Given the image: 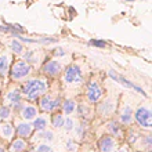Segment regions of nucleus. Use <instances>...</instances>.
<instances>
[{"label":"nucleus","mask_w":152,"mask_h":152,"mask_svg":"<svg viewBox=\"0 0 152 152\" xmlns=\"http://www.w3.org/2000/svg\"><path fill=\"white\" fill-rule=\"evenodd\" d=\"M22 58H24L25 62H28V64L32 65L33 62H35V53L33 51H26L24 56H22Z\"/></svg>","instance_id":"nucleus-33"},{"label":"nucleus","mask_w":152,"mask_h":152,"mask_svg":"<svg viewBox=\"0 0 152 152\" xmlns=\"http://www.w3.org/2000/svg\"><path fill=\"white\" fill-rule=\"evenodd\" d=\"M37 111H39V109H37L35 105L25 104L24 108L21 109L18 113L21 115L22 120H25V122H31V120H33V119H35V118L37 116Z\"/></svg>","instance_id":"nucleus-17"},{"label":"nucleus","mask_w":152,"mask_h":152,"mask_svg":"<svg viewBox=\"0 0 152 152\" xmlns=\"http://www.w3.org/2000/svg\"><path fill=\"white\" fill-rule=\"evenodd\" d=\"M62 79H64V82L66 84H79L83 82L84 77H83V72H82L79 65L72 64L64 71Z\"/></svg>","instance_id":"nucleus-6"},{"label":"nucleus","mask_w":152,"mask_h":152,"mask_svg":"<svg viewBox=\"0 0 152 152\" xmlns=\"http://www.w3.org/2000/svg\"><path fill=\"white\" fill-rule=\"evenodd\" d=\"M104 97V88L97 80H90L86 87V98L90 104H97L100 102Z\"/></svg>","instance_id":"nucleus-5"},{"label":"nucleus","mask_w":152,"mask_h":152,"mask_svg":"<svg viewBox=\"0 0 152 152\" xmlns=\"http://www.w3.org/2000/svg\"><path fill=\"white\" fill-rule=\"evenodd\" d=\"M73 127H75V120L72 118H66L64 120V124H62L61 129H64L65 133H71V132H73Z\"/></svg>","instance_id":"nucleus-29"},{"label":"nucleus","mask_w":152,"mask_h":152,"mask_svg":"<svg viewBox=\"0 0 152 152\" xmlns=\"http://www.w3.org/2000/svg\"><path fill=\"white\" fill-rule=\"evenodd\" d=\"M0 123H1V120H0Z\"/></svg>","instance_id":"nucleus-38"},{"label":"nucleus","mask_w":152,"mask_h":152,"mask_svg":"<svg viewBox=\"0 0 152 152\" xmlns=\"http://www.w3.org/2000/svg\"><path fill=\"white\" fill-rule=\"evenodd\" d=\"M132 147L136 149L137 152H145V151L152 149V136H151V133L141 134Z\"/></svg>","instance_id":"nucleus-13"},{"label":"nucleus","mask_w":152,"mask_h":152,"mask_svg":"<svg viewBox=\"0 0 152 152\" xmlns=\"http://www.w3.org/2000/svg\"><path fill=\"white\" fill-rule=\"evenodd\" d=\"M133 123L140 130H144L145 133H149L152 129V113L148 107L140 105L137 109L133 112Z\"/></svg>","instance_id":"nucleus-2"},{"label":"nucleus","mask_w":152,"mask_h":152,"mask_svg":"<svg viewBox=\"0 0 152 152\" xmlns=\"http://www.w3.org/2000/svg\"><path fill=\"white\" fill-rule=\"evenodd\" d=\"M116 109V104L115 101L111 100V98H107V100H101L100 102H97V113L104 118V119H108L112 116V113L115 112Z\"/></svg>","instance_id":"nucleus-10"},{"label":"nucleus","mask_w":152,"mask_h":152,"mask_svg":"<svg viewBox=\"0 0 152 152\" xmlns=\"http://www.w3.org/2000/svg\"><path fill=\"white\" fill-rule=\"evenodd\" d=\"M108 76L111 77V79H113L115 82H118L119 84H122L123 87H126V88H130V90H134V91H137L138 94H141L142 97H145L147 98V93L142 90V88L140 87V86H137V84H134L133 82H130L129 79H126L123 75H120V73H118V72H115V71H109L108 72Z\"/></svg>","instance_id":"nucleus-7"},{"label":"nucleus","mask_w":152,"mask_h":152,"mask_svg":"<svg viewBox=\"0 0 152 152\" xmlns=\"http://www.w3.org/2000/svg\"><path fill=\"white\" fill-rule=\"evenodd\" d=\"M37 138L39 140H42V142H53L54 141V138H56V134H54V132L53 130H48V129H46V130H43V132H39L37 133Z\"/></svg>","instance_id":"nucleus-26"},{"label":"nucleus","mask_w":152,"mask_h":152,"mask_svg":"<svg viewBox=\"0 0 152 152\" xmlns=\"http://www.w3.org/2000/svg\"><path fill=\"white\" fill-rule=\"evenodd\" d=\"M118 147H119V140H116L108 134H104L97 140L98 152H115Z\"/></svg>","instance_id":"nucleus-8"},{"label":"nucleus","mask_w":152,"mask_h":152,"mask_svg":"<svg viewBox=\"0 0 152 152\" xmlns=\"http://www.w3.org/2000/svg\"><path fill=\"white\" fill-rule=\"evenodd\" d=\"M76 107H77V104H76L75 100H72V98H65L64 101H61L60 108L64 115H72L76 111Z\"/></svg>","instance_id":"nucleus-20"},{"label":"nucleus","mask_w":152,"mask_h":152,"mask_svg":"<svg viewBox=\"0 0 152 152\" xmlns=\"http://www.w3.org/2000/svg\"><path fill=\"white\" fill-rule=\"evenodd\" d=\"M64 113L62 112H54L51 113V119H50V122L48 123L53 126V129H61L62 127V124H64Z\"/></svg>","instance_id":"nucleus-25"},{"label":"nucleus","mask_w":152,"mask_h":152,"mask_svg":"<svg viewBox=\"0 0 152 152\" xmlns=\"http://www.w3.org/2000/svg\"><path fill=\"white\" fill-rule=\"evenodd\" d=\"M20 91L22 94V98L26 101H37L43 94L47 93V83L42 77H32L21 86Z\"/></svg>","instance_id":"nucleus-1"},{"label":"nucleus","mask_w":152,"mask_h":152,"mask_svg":"<svg viewBox=\"0 0 152 152\" xmlns=\"http://www.w3.org/2000/svg\"><path fill=\"white\" fill-rule=\"evenodd\" d=\"M0 32L10 33V35H20V33H25V29L18 24H4L0 26Z\"/></svg>","instance_id":"nucleus-21"},{"label":"nucleus","mask_w":152,"mask_h":152,"mask_svg":"<svg viewBox=\"0 0 152 152\" xmlns=\"http://www.w3.org/2000/svg\"><path fill=\"white\" fill-rule=\"evenodd\" d=\"M126 1H136V0H126Z\"/></svg>","instance_id":"nucleus-37"},{"label":"nucleus","mask_w":152,"mask_h":152,"mask_svg":"<svg viewBox=\"0 0 152 152\" xmlns=\"http://www.w3.org/2000/svg\"><path fill=\"white\" fill-rule=\"evenodd\" d=\"M76 112H77V116H79L82 120H86V122H88V120L93 118V108L90 107V105L84 104V102H82V104H79L77 107H76Z\"/></svg>","instance_id":"nucleus-18"},{"label":"nucleus","mask_w":152,"mask_h":152,"mask_svg":"<svg viewBox=\"0 0 152 152\" xmlns=\"http://www.w3.org/2000/svg\"><path fill=\"white\" fill-rule=\"evenodd\" d=\"M10 47H11L12 53H15V54H21V53L24 51V46L20 43V40H12L11 44H10Z\"/></svg>","instance_id":"nucleus-31"},{"label":"nucleus","mask_w":152,"mask_h":152,"mask_svg":"<svg viewBox=\"0 0 152 152\" xmlns=\"http://www.w3.org/2000/svg\"><path fill=\"white\" fill-rule=\"evenodd\" d=\"M10 62H11V60H10V57L7 54H1L0 56V76L1 77L8 75V71H10V66H11Z\"/></svg>","instance_id":"nucleus-24"},{"label":"nucleus","mask_w":152,"mask_h":152,"mask_svg":"<svg viewBox=\"0 0 152 152\" xmlns=\"http://www.w3.org/2000/svg\"><path fill=\"white\" fill-rule=\"evenodd\" d=\"M32 73V65L25 62L24 60L15 61L10 66V79L14 82H21V80L28 79V76Z\"/></svg>","instance_id":"nucleus-3"},{"label":"nucleus","mask_w":152,"mask_h":152,"mask_svg":"<svg viewBox=\"0 0 152 152\" xmlns=\"http://www.w3.org/2000/svg\"><path fill=\"white\" fill-rule=\"evenodd\" d=\"M104 129H105V134L113 137V138H116V140H123L124 138L123 126L119 123V120L109 119L108 122L104 124Z\"/></svg>","instance_id":"nucleus-9"},{"label":"nucleus","mask_w":152,"mask_h":152,"mask_svg":"<svg viewBox=\"0 0 152 152\" xmlns=\"http://www.w3.org/2000/svg\"><path fill=\"white\" fill-rule=\"evenodd\" d=\"M12 116V109L7 105H1L0 107V120H3V122H7V120L11 119Z\"/></svg>","instance_id":"nucleus-27"},{"label":"nucleus","mask_w":152,"mask_h":152,"mask_svg":"<svg viewBox=\"0 0 152 152\" xmlns=\"http://www.w3.org/2000/svg\"><path fill=\"white\" fill-rule=\"evenodd\" d=\"M54 56L56 57H64L65 56V50H62V48H56V50H54Z\"/></svg>","instance_id":"nucleus-35"},{"label":"nucleus","mask_w":152,"mask_h":152,"mask_svg":"<svg viewBox=\"0 0 152 152\" xmlns=\"http://www.w3.org/2000/svg\"><path fill=\"white\" fill-rule=\"evenodd\" d=\"M73 132H75L76 140H80V141L84 140L86 136H87V133H88V122H86V120H80L77 124H75Z\"/></svg>","instance_id":"nucleus-19"},{"label":"nucleus","mask_w":152,"mask_h":152,"mask_svg":"<svg viewBox=\"0 0 152 152\" xmlns=\"http://www.w3.org/2000/svg\"><path fill=\"white\" fill-rule=\"evenodd\" d=\"M0 152H7V145L3 144V141H0Z\"/></svg>","instance_id":"nucleus-36"},{"label":"nucleus","mask_w":152,"mask_h":152,"mask_svg":"<svg viewBox=\"0 0 152 152\" xmlns=\"http://www.w3.org/2000/svg\"><path fill=\"white\" fill-rule=\"evenodd\" d=\"M31 142L21 137H14L7 145V152H29Z\"/></svg>","instance_id":"nucleus-12"},{"label":"nucleus","mask_w":152,"mask_h":152,"mask_svg":"<svg viewBox=\"0 0 152 152\" xmlns=\"http://www.w3.org/2000/svg\"><path fill=\"white\" fill-rule=\"evenodd\" d=\"M133 108L130 105H124L123 108L120 109L119 113V123L122 126H126V127H130L133 124Z\"/></svg>","instance_id":"nucleus-16"},{"label":"nucleus","mask_w":152,"mask_h":152,"mask_svg":"<svg viewBox=\"0 0 152 152\" xmlns=\"http://www.w3.org/2000/svg\"><path fill=\"white\" fill-rule=\"evenodd\" d=\"M65 149L68 152H77L79 149V142L75 138H68L65 141Z\"/></svg>","instance_id":"nucleus-28"},{"label":"nucleus","mask_w":152,"mask_h":152,"mask_svg":"<svg viewBox=\"0 0 152 152\" xmlns=\"http://www.w3.org/2000/svg\"><path fill=\"white\" fill-rule=\"evenodd\" d=\"M115 152H132V147H130L129 144H126V142H123L122 145L119 144V147L116 148Z\"/></svg>","instance_id":"nucleus-34"},{"label":"nucleus","mask_w":152,"mask_h":152,"mask_svg":"<svg viewBox=\"0 0 152 152\" xmlns=\"http://www.w3.org/2000/svg\"><path fill=\"white\" fill-rule=\"evenodd\" d=\"M42 71H43V73L46 76H48V77H57V76L62 72V65L56 60H50L43 65Z\"/></svg>","instance_id":"nucleus-15"},{"label":"nucleus","mask_w":152,"mask_h":152,"mask_svg":"<svg viewBox=\"0 0 152 152\" xmlns=\"http://www.w3.org/2000/svg\"><path fill=\"white\" fill-rule=\"evenodd\" d=\"M61 98L60 97H53L50 94H43L37 100V105H39V109L42 112L46 113H54L57 112V109H60L61 107Z\"/></svg>","instance_id":"nucleus-4"},{"label":"nucleus","mask_w":152,"mask_h":152,"mask_svg":"<svg viewBox=\"0 0 152 152\" xmlns=\"http://www.w3.org/2000/svg\"><path fill=\"white\" fill-rule=\"evenodd\" d=\"M35 152H54V149L47 142H40V144H37L35 147Z\"/></svg>","instance_id":"nucleus-30"},{"label":"nucleus","mask_w":152,"mask_h":152,"mask_svg":"<svg viewBox=\"0 0 152 152\" xmlns=\"http://www.w3.org/2000/svg\"><path fill=\"white\" fill-rule=\"evenodd\" d=\"M14 129H15V137H21V138H25V140L32 138L33 133H35V130L32 127V123L31 122H25V120L17 122L14 124Z\"/></svg>","instance_id":"nucleus-11"},{"label":"nucleus","mask_w":152,"mask_h":152,"mask_svg":"<svg viewBox=\"0 0 152 152\" xmlns=\"http://www.w3.org/2000/svg\"><path fill=\"white\" fill-rule=\"evenodd\" d=\"M88 46L98 47V48H105L107 47V42H105V40H100V39H91L88 42Z\"/></svg>","instance_id":"nucleus-32"},{"label":"nucleus","mask_w":152,"mask_h":152,"mask_svg":"<svg viewBox=\"0 0 152 152\" xmlns=\"http://www.w3.org/2000/svg\"><path fill=\"white\" fill-rule=\"evenodd\" d=\"M17 37V40L20 42H25V43H36V44H48L57 42L56 37H42V39H29V37L21 36V35H14Z\"/></svg>","instance_id":"nucleus-22"},{"label":"nucleus","mask_w":152,"mask_h":152,"mask_svg":"<svg viewBox=\"0 0 152 152\" xmlns=\"http://www.w3.org/2000/svg\"><path fill=\"white\" fill-rule=\"evenodd\" d=\"M15 137V129L14 123L7 120V122H1L0 123V140L3 142H8Z\"/></svg>","instance_id":"nucleus-14"},{"label":"nucleus","mask_w":152,"mask_h":152,"mask_svg":"<svg viewBox=\"0 0 152 152\" xmlns=\"http://www.w3.org/2000/svg\"><path fill=\"white\" fill-rule=\"evenodd\" d=\"M47 126H48V120H47L46 116H39L37 115L36 118L32 120V127H33V130H35L36 133L46 130Z\"/></svg>","instance_id":"nucleus-23"},{"label":"nucleus","mask_w":152,"mask_h":152,"mask_svg":"<svg viewBox=\"0 0 152 152\" xmlns=\"http://www.w3.org/2000/svg\"><path fill=\"white\" fill-rule=\"evenodd\" d=\"M0 87H1V84H0Z\"/></svg>","instance_id":"nucleus-39"}]
</instances>
